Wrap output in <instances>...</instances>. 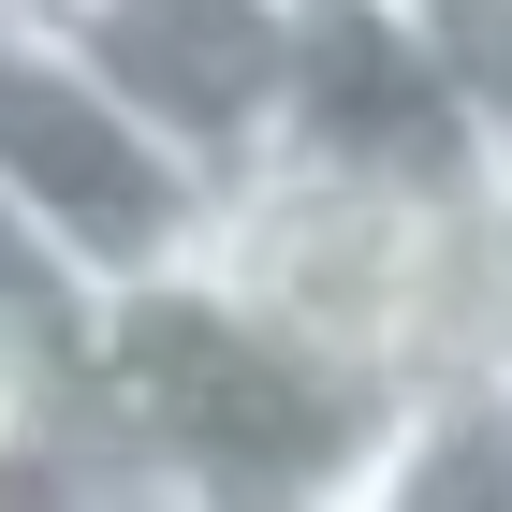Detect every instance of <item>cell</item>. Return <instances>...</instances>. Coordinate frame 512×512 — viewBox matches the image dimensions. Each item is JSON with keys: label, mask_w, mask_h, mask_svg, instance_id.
I'll return each mask as SVG.
<instances>
[{"label": "cell", "mask_w": 512, "mask_h": 512, "mask_svg": "<svg viewBox=\"0 0 512 512\" xmlns=\"http://www.w3.org/2000/svg\"><path fill=\"white\" fill-rule=\"evenodd\" d=\"M74 410L220 512H308L352 469L381 381L322 366L308 337H278L205 264H147V278L74 308Z\"/></svg>", "instance_id": "1"}, {"label": "cell", "mask_w": 512, "mask_h": 512, "mask_svg": "<svg viewBox=\"0 0 512 512\" xmlns=\"http://www.w3.org/2000/svg\"><path fill=\"white\" fill-rule=\"evenodd\" d=\"M191 264L220 293H249L278 337H308L322 366L381 381V395L483 337V308H469V191H439V176H366V161L264 147V161H235L205 191Z\"/></svg>", "instance_id": "2"}, {"label": "cell", "mask_w": 512, "mask_h": 512, "mask_svg": "<svg viewBox=\"0 0 512 512\" xmlns=\"http://www.w3.org/2000/svg\"><path fill=\"white\" fill-rule=\"evenodd\" d=\"M205 191H220L205 161H176L30 0H0V205L30 220L44 264L74 278V308L118 293V278H147V264H191Z\"/></svg>", "instance_id": "3"}, {"label": "cell", "mask_w": 512, "mask_h": 512, "mask_svg": "<svg viewBox=\"0 0 512 512\" xmlns=\"http://www.w3.org/2000/svg\"><path fill=\"white\" fill-rule=\"evenodd\" d=\"M30 15L74 44L176 161L235 176V161L278 147V88H293V15H308V0H30Z\"/></svg>", "instance_id": "4"}, {"label": "cell", "mask_w": 512, "mask_h": 512, "mask_svg": "<svg viewBox=\"0 0 512 512\" xmlns=\"http://www.w3.org/2000/svg\"><path fill=\"white\" fill-rule=\"evenodd\" d=\"M308 512H512V352L469 337V352L410 366Z\"/></svg>", "instance_id": "5"}, {"label": "cell", "mask_w": 512, "mask_h": 512, "mask_svg": "<svg viewBox=\"0 0 512 512\" xmlns=\"http://www.w3.org/2000/svg\"><path fill=\"white\" fill-rule=\"evenodd\" d=\"M381 15L410 30V59H425L469 176H512V0H381Z\"/></svg>", "instance_id": "6"}, {"label": "cell", "mask_w": 512, "mask_h": 512, "mask_svg": "<svg viewBox=\"0 0 512 512\" xmlns=\"http://www.w3.org/2000/svg\"><path fill=\"white\" fill-rule=\"evenodd\" d=\"M0 512H220V498H191V483H161L147 454H118V439H103V425L74 410V425L44 439L30 469H0Z\"/></svg>", "instance_id": "7"}, {"label": "cell", "mask_w": 512, "mask_h": 512, "mask_svg": "<svg viewBox=\"0 0 512 512\" xmlns=\"http://www.w3.org/2000/svg\"><path fill=\"white\" fill-rule=\"evenodd\" d=\"M59 425H74V308L0 293V469H30Z\"/></svg>", "instance_id": "8"}, {"label": "cell", "mask_w": 512, "mask_h": 512, "mask_svg": "<svg viewBox=\"0 0 512 512\" xmlns=\"http://www.w3.org/2000/svg\"><path fill=\"white\" fill-rule=\"evenodd\" d=\"M469 308H483V352H512V176L469 191Z\"/></svg>", "instance_id": "9"}, {"label": "cell", "mask_w": 512, "mask_h": 512, "mask_svg": "<svg viewBox=\"0 0 512 512\" xmlns=\"http://www.w3.org/2000/svg\"><path fill=\"white\" fill-rule=\"evenodd\" d=\"M0 293H15V308H74V278L30 249V220H15V205H0Z\"/></svg>", "instance_id": "10"}]
</instances>
